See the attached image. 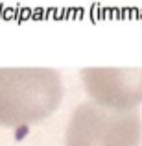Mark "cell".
<instances>
[{"label": "cell", "instance_id": "cell-1", "mask_svg": "<svg viewBox=\"0 0 142 146\" xmlns=\"http://www.w3.org/2000/svg\"><path fill=\"white\" fill-rule=\"evenodd\" d=\"M63 100L61 74L44 67L0 68V126L39 124Z\"/></svg>", "mask_w": 142, "mask_h": 146}, {"label": "cell", "instance_id": "cell-2", "mask_svg": "<svg viewBox=\"0 0 142 146\" xmlns=\"http://www.w3.org/2000/svg\"><path fill=\"white\" fill-rule=\"evenodd\" d=\"M140 139L139 111H114L83 102L70 117L65 146H140Z\"/></svg>", "mask_w": 142, "mask_h": 146}, {"label": "cell", "instance_id": "cell-3", "mask_svg": "<svg viewBox=\"0 0 142 146\" xmlns=\"http://www.w3.org/2000/svg\"><path fill=\"white\" fill-rule=\"evenodd\" d=\"M79 74L92 102L107 109L137 111L142 104V67H87Z\"/></svg>", "mask_w": 142, "mask_h": 146}]
</instances>
